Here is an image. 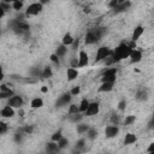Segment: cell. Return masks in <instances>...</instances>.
<instances>
[{"mask_svg": "<svg viewBox=\"0 0 154 154\" xmlns=\"http://www.w3.org/2000/svg\"><path fill=\"white\" fill-rule=\"evenodd\" d=\"M131 51H132V49L128 46V43L122 42L119 46L116 47L114 51H112V55H111V58H112L113 64H114V63H119V61H122V60L129 58Z\"/></svg>", "mask_w": 154, "mask_h": 154, "instance_id": "cell-1", "label": "cell"}, {"mask_svg": "<svg viewBox=\"0 0 154 154\" xmlns=\"http://www.w3.org/2000/svg\"><path fill=\"white\" fill-rule=\"evenodd\" d=\"M105 34V28H96L93 29L90 31H88L84 36V42L87 45H93L95 42H97Z\"/></svg>", "mask_w": 154, "mask_h": 154, "instance_id": "cell-2", "label": "cell"}, {"mask_svg": "<svg viewBox=\"0 0 154 154\" xmlns=\"http://www.w3.org/2000/svg\"><path fill=\"white\" fill-rule=\"evenodd\" d=\"M117 67H108L103 71L102 77H101V82H116V77H117Z\"/></svg>", "mask_w": 154, "mask_h": 154, "instance_id": "cell-3", "label": "cell"}, {"mask_svg": "<svg viewBox=\"0 0 154 154\" xmlns=\"http://www.w3.org/2000/svg\"><path fill=\"white\" fill-rule=\"evenodd\" d=\"M43 10V5H41L38 1L37 2H31L28 7H26V11H25V16L26 17H30V16H36L38 13H41Z\"/></svg>", "mask_w": 154, "mask_h": 154, "instance_id": "cell-4", "label": "cell"}, {"mask_svg": "<svg viewBox=\"0 0 154 154\" xmlns=\"http://www.w3.org/2000/svg\"><path fill=\"white\" fill-rule=\"evenodd\" d=\"M112 55V51L108 48V47H100L97 51H96V55H95V64L96 63H100V61H103L107 57Z\"/></svg>", "mask_w": 154, "mask_h": 154, "instance_id": "cell-5", "label": "cell"}, {"mask_svg": "<svg viewBox=\"0 0 154 154\" xmlns=\"http://www.w3.org/2000/svg\"><path fill=\"white\" fill-rule=\"evenodd\" d=\"M24 103V100L20 95H12L10 99H7V105L11 106L12 108H20Z\"/></svg>", "mask_w": 154, "mask_h": 154, "instance_id": "cell-6", "label": "cell"}, {"mask_svg": "<svg viewBox=\"0 0 154 154\" xmlns=\"http://www.w3.org/2000/svg\"><path fill=\"white\" fill-rule=\"evenodd\" d=\"M99 111H100L99 102H89V105H88L87 109L84 111V113H85L87 117H91V116H96L99 113Z\"/></svg>", "mask_w": 154, "mask_h": 154, "instance_id": "cell-7", "label": "cell"}, {"mask_svg": "<svg viewBox=\"0 0 154 154\" xmlns=\"http://www.w3.org/2000/svg\"><path fill=\"white\" fill-rule=\"evenodd\" d=\"M130 7H131V1L125 0L124 2L118 4L116 7H113V8H112V12H113V14H118V13H122V12L128 11Z\"/></svg>", "mask_w": 154, "mask_h": 154, "instance_id": "cell-8", "label": "cell"}, {"mask_svg": "<svg viewBox=\"0 0 154 154\" xmlns=\"http://www.w3.org/2000/svg\"><path fill=\"white\" fill-rule=\"evenodd\" d=\"M71 97H72V95H71L70 93H64L63 95H60V96L58 97V100H57V102H55V106H57V107L66 106L67 103H70Z\"/></svg>", "mask_w": 154, "mask_h": 154, "instance_id": "cell-9", "label": "cell"}, {"mask_svg": "<svg viewBox=\"0 0 154 154\" xmlns=\"http://www.w3.org/2000/svg\"><path fill=\"white\" fill-rule=\"evenodd\" d=\"M118 134H119V128H118V125L111 124V125L106 126V129H105V136H106L107 138H113V137H116Z\"/></svg>", "mask_w": 154, "mask_h": 154, "instance_id": "cell-10", "label": "cell"}, {"mask_svg": "<svg viewBox=\"0 0 154 154\" xmlns=\"http://www.w3.org/2000/svg\"><path fill=\"white\" fill-rule=\"evenodd\" d=\"M129 58H130V63L131 64H137V63H140L142 60V52L140 49L135 48V49L131 51Z\"/></svg>", "mask_w": 154, "mask_h": 154, "instance_id": "cell-11", "label": "cell"}, {"mask_svg": "<svg viewBox=\"0 0 154 154\" xmlns=\"http://www.w3.org/2000/svg\"><path fill=\"white\" fill-rule=\"evenodd\" d=\"M77 59H78V67H84L89 64V55L84 51H79Z\"/></svg>", "mask_w": 154, "mask_h": 154, "instance_id": "cell-12", "label": "cell"}, {"mask_svg": "<svg viewBox=\"0 0 154 154\" xmlns=\"http://www.w3.org/2000/svg\"><path fill=\"white\" fill-rule=\"evenodd\" d=\"M14 108H12L11 106H8V105H6L5 107H2L1 109H0V116L1 117H4V118H12L13 116H14Z\"/></svg>", "mask_w": 154, "mask_h": 154, "instance_id": "cell-13", "label": "cell"}, {"mask_svg": "<svg viewBox=\"0 0 154 154\" xmlns=\"http://www.w3.org/2000/svg\"><path fill=\"white\" fill-rule=\"evenodd\" d=\"M143 32H144V28H143L142 25L135 26V29H134V31H132V35H131V41L136 42L137 40H140V37L143 35Z\"/></svg>", "mask_w": 154, "mask_h": 154, "instance_id": "cell-14", "label": "cell"}, {"mask_svg": "<svg viewBox=\"0 0 154 154\" xmlns=\"http://www.w3.org/2000/svg\"><path fill=\"white\" fill-rule=\"evenodd\" d=\"M66 77H67V81H69V82L75 81V79L78 77V70L75 69V67H69V69L66 70Z\"/></svg>", "mask_w": 154, "mask_h": 154, "instance_id": "cell-15", "label": "cell"}, {"mask_svg": "<svg viewBox=\"0 0 154 154\" xmlns=\"http://www.w3.org/2000/svg\"><path fill=\"white\" fill-rule=\"evenodd\" d=\"M46 152L47 153H58L60 149H59V147H58V143L57 142H54V141H52V142H48V143H46Z\"/></svg>", "mask_w": 154, "mask_h": 154, "instance_id": "cell-16", "label": "cell"}, {"mask_svg": "<svg viewBox=\"0 0 154 154\" xmlns=\"http://www.w3.org/2000/svg\"><path fill=\"white\" fill-rule=\"evenodd\" d=\"M113 85H114V82H102L100 88H99V91L101 93H108L113 89Z\"/></svg>", "mask_w": 154, "mask_h": 154, "instance_id": "cell-17", "label": "cell"}, {"mask_svg": "<svg viewBox=\"0 0 154 154\" xmlns=\"http://www.w3.org/2000/svg\"><path fill=\"white\" fill-rule=\"evenodd\" d=\"M137 141V136L132 132H129L125 135V138H124V144L125 146H129V144H134L135 142Z\"/></svg>", "mask_w": 154, "mask_h": 154, "instance_id": "cell-18", "label": "cell"}, {"mask_svg": "<svg viewBox=\"0 0 154 154\" xmlns=\"http://www.w3.org/2000/svg\"><path fill=\"white\" fill-rule=\"evenodd\" d=\"M59 58H63L66 53H67V46H65V45H59L57 48H55V52H54Z\"/></svg>", "mask_w": 154, "mask_h": 154, "instance_id": "cell-19", "label": "cell"}, {"mask_svg": "<svg viewBox=\"0 0 154 154\" xmlns=\"http://www.w3.org/2000/svg\"><path fill=\"white\" fill-rule=\"evenodd\" d=\"M43 106V100L41 97H34L30 101V107L31 108H41Z\"/></svg>", "mask_w": 154, "mask_h": 154, "instance_id": "cell-20", "label": "cell"}, {"mask_svg": "<svg viewBox=\"0 0 154 154\" xmlns=\"http://www.w3.org/2000/svg\"><path fill=\"white\" fill-rule=\"evenodd\" d=\"M75 37L70 34V32H66L64 36H63V40H61V43L65 45V46H71V43L73 42Z\"/></svg>", "mask_w": 154, "mask_h": 154, "instance_id": "cell-21", "label": "cell"}, {"mask_svg": "<svg viewBox=\"0 0 154 154\" xmlns=\"http://www.w3.org/2000/svg\"><path fill=\"white\" fill-rule=\"evenodd\" d=\"M52 76H53V71H52L51 66H45L41 72V78H51Z\"/></svg>", "mask_w": 154, "mask_h": 154, "instance_id": "cell-22", "label": "cell"}, {"mask_svg": "<svg viewBox=\"0 0 154 154\" xmlns=\"http://www.w3.org/2000/svg\"><path fill=\"white\" fill-rule=\"evenodd\" d=\"M136 97H137V100H140V101L147 100V97H148V91H147V89H140V90L136 93Z\"/></svg>", "mask_w": 154, "mask_h": 154, "instance_id": "cell-23", "label": "cell"}, {"mask_svg": "<svg viewBox=\"0 0 154 154\" xmlns=\"http://www.w3.org/2000/svg\"><path fill=\"white\" fill-rule=\"evenodd\" d=\"M13 90L12 89H7V90H0V99L1 100H7L13 95Z\"/></svg>", "mask_w": 154, "mask_h": 154, "instance_id": "cell-24", "label": "cell"}, {"mask_svg": "<svg viewBox=\"0 0 154 154\" xmlns=\"http://www.w3.org/2000/svg\"><path fill=\"white\" fill-rule=\"evenodd\" d=\"M85 134H87V137H88L89 140H91V141H94V140L97 137V130H96V129H93V128H89Z\"/></svg>", "mask_w": 154, "mask_h": 154, "instance_id": "cell-25", "label": "cell"}, {"mask_svg": "<svg viewBox=\"0 0 154 154\" xmlns=\"http://www.w3.org/2000/svg\"><path fill=\"white\" fill-rule=\"evenodd\" d=\"M57 143H58L59 149L61 150V149H65V148L69 146V140H67L66 137H64V136H63V137H61V138H60V140H59Z\"/></svg>", "mask_w": 154, "mask_h": 154, "instance_id": "cell-26", "label": "cell"}, {"mask_svg": "<svg viewBox=\"0 0 154 154\" xmlns=\"http://www.w3.org/2000/svg\"><path fill=\"white\" fill-rule=\"evenodd\" d=\"M84 146H85V140H84V138H81V140H78V141L76 142V144H75V150L81 152V150H83Z\"/></svg>", "mask_w": 154, "mask_h": 154, "instance_id": "cell-27", "label": "cell"}, {"mask_svg": "<svg viewBox=\"0 0 154 154\" xmlns=\"http://www.w3.org/2000/svg\"><path fill=\"white\" fill-rule=\"evenodd\" d=\"M11 6H12V8H13L14 11H20V10L23 8V1H22V0H14V1L11 4Z\"/></svg>", "mask_w": 154, "mask_h": 154, "instance_id": "cell-28", "label": "cell"}, {"mask_svg": "<svg viewBox=\"0 0 154 154\" xmlns=\"http://www.w3.org/2000/svg\"><path fill=\"white\" fill-rule=\"evenodd\" d=\"M88 105H89V100H87V99H83V100L81 101V103L78 105V109H79V112H81V113H83V112L87 109Z\"/></svg>", "mask_w": 154, "mask_h": 154, "instance_id": "cell-29", "label": "cell"}, {"mask_svg": "<svg viewBox=\"0 0 154 154\" xmlns=\"http://www.w3.org/2000/svg\"><path fill=\"white\" fill-rule=\"evenodd\" d=\"M88 129H89V125H87V124H77V132L81 135L85 134L88 131Z\"/></svg>", "mask_w": 154, "mask_h": 154, "instance_id": "cell-30", "label": "cell"}, {"mask_svg": "<svg viewBox=\"0 0 154 154\" xmlns=\"http://www.w3.org/2000/svg\"><path fill=\"white\" fill-rule=\"evenodd\" d=\"M69 116H70V120H71L72 123H77V122H79V120L83 118V116L81 114V112L75 113V114H69Z\"/></svg>", "mask_w": 154, "mask_h": 154, "instance_id": "cell-31", "label": "cell"}, {"mask_svg": "<svg viewBox=\"0 0 154 154\" xmlns=\"http://www.w3.org/2000/svg\"><path fill=\"white\" fill-rule=\"evenodd\" d=\"M135 120H136V117L135 116H126L125 117V120H124V125H131L132 123H135Z\"/></svg>", "mask_w": 154, "mask_h": 154, "instance_id": "cell-32", "label": "cell"}, {"mask_svg": "<svg viewBox=\"0 0 154 154\" xmlns=\"http://www.w3.org/2000/svg\"><path fill=\"white\" fill-rule=\"evenodd\" d=\"M79 109H78V106L75 105V103H71L69 106V114H75V113H78Z\"/></svg>", "mask_w": 154, "mask_h": 154, "instance_id": "cell-33", "label": "cell"}, {"mask_svg": "<svg viewBox=\"0 0 154 154\" xmlns=\"http://www.w3.org/2000/svg\"><path fill=\"white\" fill-rule=\"evenodd\" d=\"M61 137H63V135H61V131L59 130V131H57V132H54V134L52 135L51 140H52V141H54V142H58V141H59Z\"/></svg>", "mask_w": 154, "mask_h": 154, "instance_id": "cell-34", "label": "cell"}, {"mask_svg": "<svg viewBox=\"0 0 154 154\" xmlns=\"http://www.w3.org/2000/svg\"><path fill=\"white\" fill-rule=\"evenodd\" d=\"M41 72H42V70H40L38 67H34V69H31V71H30V73H31V76H34V77H41Z\"/></svg>", "mask_w": 154, "mask_h": 154, "instance_id": "cell-35", "label": "cell"}, {"mask_svg": "<svg viewBox=\"0 0 154 154\" xmlns=\"http://www.w3.org/2000/svg\"><path fill=\"white\" fill-rule=\"evenodd\" d=\"M0 7L5 11V12H7V11H10L11 8H12V6H11V4H7V2H4V1H1L0 2Z\"/></svg>", "mask_w": 154, "mask_h": 154, "instance_id": "cell-36", "label": "cell"}, {"mask_svg": "<svg viewBox=\"0 0 154 154\" xmlns=\"http://www.w3.org/2000/svg\"><path fill=\"white\" fill-rule=\"evenodd\" d=\"M49 59H51V61H52V63H54L55 65H59V63H60V61H59V57H58L55 53L51 54V55H49Z\"/></svg>", "mask_w": 154, "mask_h": 154, "instance_id": "cell-37", "label": "cell"}, {"mask_svg": "<svg viewBox=\"0 0 154 154\" xmlns=\"http://www.w3.org/2000/svg\"><path fill=\"white\" fill-rule=\"evenodd\" d=\"M81 93V87H73L72 89H71V91H70V94L72 95V96H75V95H78Z\"/></svg>", "mask_w": 154, "mask_h": 154, "instance_id": "cell-38", "label": "cell"}, {"mask_svg": "<svg viewBox=\"0 0 154 154\" xmlns=\"http://www.w3.org/2000/svg\"><path fill=\"white\" fill-rule=\"evenodd\" d=\"M125 107H126V101L123 99V100H120L119 103H118V109H119V111H124Z\"/></svg>", "mask_w": 154, "mask_h": 154, "instance_id": "cell-39", "label": "cell"}, {"mask_svg": "<svg viewBox=\"0 0 154 154\" xmlns=\"http://www.w3.org/2000/svg\"><path fill=\"white\" fill-rule=\"evenodd\" d=\"M32 131H34V126H32V125H26V126L24 128V132H25L26 135H31Z\"/></svg>", "mask_w": 154, "mask_h": 154, "instance_id": "cell-40", "label": "cell"}, {"mask_svg": "<svg viewBox=\"0 0 154 154\" xmlns=\"http://www.w3.org/2000/svg\"><path fill=\"white\" fill-rule=\"evenodd\" d=\"M111 123L113 125H118L119 124V117L118 116H112L111 117Z\"/></svg>", "mask_w": 154, "mask_h": 154, "instance_id": "cell-41", "label": "cell"}, {"mask_svg": "<svg viewBox=\"0 0 154 154\" xmlns=\"http://www.w3.org/2000/svg\"><path fill=\"white\" fill-rule=\"evenodd\" d=\"M6 131H7V125L5 123L0 122V135L4 134V132H6Z\"/></svg>", "mask_w": 154, "mask_h": 154, "instance_id": "cell-42", "label": "cell"}, {"mask_svg": "<svg viewBox=\"0 0 154 154\" xmlns=\"http://www.w3.org/2000/svg\"><path fill=\"white\" fill-rule=\"evenodd\" d=\"M14 141L17 143H20L23 141V135L22 134H14Z\"/></svg>", "mask_w": 154, "mask_h": 154, "instance_id": "cell-43", "label": "cell"}, {"mask_svg": "<svg viewBox=\"0 0 154 154\" xmlns=\"http://www.w3.org/2000/svg\"><path fill=\"white\" fill-rule=\"evenodd\" d=\"M78 45H79V38H75V40H73V42L71 43L72 49H73V51H76V49H77V47H78Z\"/></svg>", "mask_w": 154, "mask_h": 154, "instance_id": "cell-44", "label": "cell"}, {"mask_svg": "<svg viewBox=\"0 0 154 154\" xmlns=\"http://www.w3.org/2000/svg\"><path fill=\"white\" fill-rule=\"evenodd\" d=\"M71 67H78V59L77 58H73L72 60H71Z\"/></svg>", "mask_w": 154, "mask_h": 154, "instance_id": "cell-45", "label": "cell"}, {"mask_svg": "<svg viewBox=\"0 0 154 154\" xmlns=\"http://www.w3.org/2000/svg\"><path fill=\"white\" fill-rule=\"evenodd\" d=\"M117 6V0H109V2H108V7L112 10L113 7H116Z\"/></svg>", "mask_w": 154, "mask_h": 154, "instance_id": "cell-46", "label": "cell"}, {"mask_svg": "<svg viewBox=\"0 0 154 154\" xmlns=\"http://www.w3.org/2000/svg\"><path fill=\"white\" fill-rule=\"evenodd\" d=\"M147 152H148V153H154V143H153V142L149 144V147H148Z\"/></svg>", "mask_w": 154, "mask_h": 154, "instance_id": "cell-47", "label": "cell"}, {"mask_svg": "<svg viewBox=\"0 0 154 154\" xmlns=\"http://www.w3.org/2000/svg\"><path fill=\"white\" fill-rule=\"evenodd\" d=\"M153 128H154V119L152 118L150 122L148 123V129H153Z\"/></svg>", "mask_w": 154, "mask_h": 154, "instance_id": "cell-48", "label": "cell"}, {"mask_svg": "<svg viewBox=\"0 0 154 154\" xmlns=\"http://www.w3.org/2000/svg\"><path fill=\"white\" fill-rule=\"evenodd\" d=\"M4 77H5V75H4V70H2V67L0 66V82L4 79Z\"/></svg>", "mask_w": 154, "mask_h": 154, "instance_id": "cell-49", "label": "cell"}, {"mask_svg": "<svg viewBox=\"0 0 154 154\" xmlns=\"http://www.w3.org/2000/svg\"><path fill=\"white\" fill-rule=\"evenodd\" d=\"M7 89H10V88L7 87V84H1V85H0V90H7Z\"/></svg>", "mask_w": 154, "mask_h": 154, "instance_id": "cell-50", "label": "cell"}, {"mask_svg": "<svg viewBox=\"0 0 154 154\" xmlns=\"http://www.w3.org/2000/svg\"><path fill=\"white\" fill-rule=\"evenodd\" d=\"M41 91H42V93H47V91H48V87H47V85H42V87H41Z\"/></svg>", "mask_w": 154, "mask_h": 154, "instance_id": "cell-51", "label": "cell"}, {"mask_svg": "<svg viewBox=\"0 0 154 154\" xmlns=\"http://www.w3.org/2000/svg\"><path fill=\"white\" fill-rule=\"evenodd\" d=\"M51 0H38V2L41 4V5H46V4H48Z\"/></svg>", "mask_w": 154, "mask_h": 154, "instance_id": "cell-52", "label": "cell"}, {"mask_svg": "<svg viewBox=\"0 0 154 154\" xmlns=\"http://www.w3.org/2000/svg\"><path fill=\"white\" fill-rule=\"evenodd\" d=\"M5 13H6V12H5V11H4V10H2L1 7H0V19H1V18H2L4 16H5Z\"/></svg>", "mask_w": 154, "mask_h": 154, "instance_id": "cell-53", "label": "cell"}, {"mask_svg": "<svg viewBox=\"0 0 154 154\" xmlns=\"http://www.w3.org/2000/svg\"><path fill=\"white\" fill-rule=\"evenodd\" d=\"M1 1H4V2H7V4H12L14 0H1Z\"/></svg>", "mask_w": 154, "mask_h": 154, "instance_id": "cell-54", "label": "cell"}, {"mask_svg": "<svg viewBox=\"0 0 154 154\" xmlns=\"http://www.w3.org/2000/svg\"><path fill=\"white\" fill-rule=\"evenodd\" d=\"M84 12H90V10H89V7H85V8H84Z\"/></svg>", "mask_w": 154, "mask_h": 154, "instance_id": "cell-55", "label": "cell"}, {"mask_svg": "<svg viewBox=\"0 0 154 154\" xmlns=\"http://www.w3.org/2000/svg\"><path fill=\"white\" fill-rule=\"evenodd\" d=\"M0 34H1V31H0Z\"/></svg>", "mask_w": 154, "mask_h": 154, "instance_id": "cell-56", "label": "cell"}]
</instances>
